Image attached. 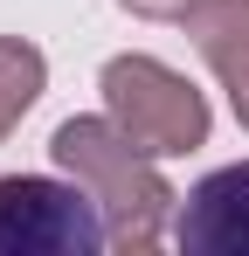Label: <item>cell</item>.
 <instances>
[{
	"label": "cell",
	"mask_w": 249,
	"mask_h": 256,
	"mask_svg": "<svg viewBox=\"0 0 249 256\" xmlns=\"http://www.w3.org/2000/svg\"><path fill=\"white\" fill-rule=\"evenodd\" d=\"M90 250H111V228L83 180L0 173V256H90Z\"/></svg>",
	"instance_id": "obj_3"
},
{
	"label": "cell",
	"mask_w": 249,
	"mask_h": 256,
	"mask_svg": "<svg viewBox=\"0 0 249 256\" xmlns=\"http://www.w3.org/2000/svg\"><path fill=\"white\" fill-rule=\"evenodd\" d=\"M97 90H104L111 125L138 152L180 160V152H201L208 146V97L180 70H166L160 56H111L104 76H97Z\"/></svg>",
	"instance_id": "obj_2"
},
{
	"label": "cell",
	"mask_w": 249,
	"mask_h": 256,
	"mask_svg": "<svg viewBox=\"0 0 249 256\" xmlns=\"http://www.w3.org/2000/svg\"><path fill=\"white\" fill-rule=\"evenodd\" d=\"M124 14H138V21H180L194 0H118Z\"/></svg>",
	"instance_id": "obj_7"
},
{
	"label": "cell",
	"mask_w": 249,
	"mask_h": 256,
	"mask_svg": "<svg viewBox=\"0 0 249 256\" xmlns=\"http://www.w3.org/2000/svg\"><path fill=\"white\" fill-rule=\"evenodd\" d=\"M173 242L187 256H249V160L208 173L173 214Z\"/></svg>",
	"instance_id": "obj_4"
},
{
	"label": "cell",
	"mask_w": 249,
	"mask_h": 256,
	"mask_svg": "<svg viewBox=\"0 0 249 256\" xmlns=\"http://www.w3.org/2000/svg\"><path fill=\"white\" fill-rule=\"evenodd\" d=\"M42 84H48V62H42V48L28 35H0V138L21 125L28 111H35Z\"/></svg>",
	"instance_id": "obj_6"
},
{
	"label": "cell",
	"mask_w": 249,
	"mask_h": 256,
	"mask_svg": "<svg viewBox=\"0 0 249 256\" xmlns=\"http://www.w3.org/2000/svg\"><path fill=\"white\" fill-rule=\"evenodd\" d=\"M180 28L201 48V62L222 76V90H228V104L249 132V0H194L180 14Z\"/></svg>",
	"instance_id": "obj_5"
},
{
	"label": "cell",
	"mask_w": 249,
	"mask_h": 256,
	"mask_svg": "<svg viewBox=\"0 0 249 256\" xmlns=\"http://www.w3.org/2000/svg\"><path fill=\"white\" fill-rule=\"evenodd\" d=\"M48 152H56V166L83 180L90 187V201L104 208V228H111V250H152L166 236V214H173V187H166V173L152 152H138L118 125H111V111L104 118H62L56 138H48Z\"/></svg>",
	"instance_id": "obj_1"
}]
</instances>
